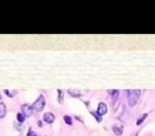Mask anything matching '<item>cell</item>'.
Returning <instances> with one entry per match:
<instances>
[{"label":"cell","instance_id":"ac0fdd59","mask_svg":"<svg viewBox=\"0 0 155 136\" xmlns=\"http://www.w3.org/2000/svg\"><path fill=\"white\" fill-rule=\"evenodd\" d=\"M135 136H138V135H137V134H136V135H135Z\"/></svg>","mask_w":155,"mask_h":136},{"label":"cell","instance_id":"3957f363","mask_svg":"<svg viewBox=\"0 0 155 136\" xmlns=\"http://www.w3.org/2000/svg\"><path fill=\"white\" fill-rule=\"evenodd\" d=\"M21 111H23V113L26 115V117L32 116V113H33V110L31 109V105H29V104H23V105H21Z\"/></svg>","mask_w":155,"mask_h":136},{"label":"cell","instance_id":"4fadbf2b","mask_svg":"<svg viewBox=\"0 0 155 136\" xmlns=\"http://www.w3.org/2000/svg\"><path fill=\"white\" fill-rule=\"evenodd\" d=\"M57 100H59V103H63V97H64V94H63V91L59 89L57 91Z\"/></svg>","mask_w":155,"mask_h":136},{"label":"cell","instance_id":"6da1fadb","mask_svg":"<svg viewBox=\"0 0 155 136\" xmlns=\"http://www.w3.org/2000/svg\"><path fill=\"white\" fill-rule=\"evenodd\" d=\"M140 97V91L138 89H132V91H128V102L129 105L133 106L135 105L138 101Z\"/></svg>","mask_w":155,"mask_h":136},{"label":"cell","instance_id":"9a60e30c","mask_svg":"<svg viewBox=\"0 0 155 136\" xmlns=\"http://www.w3.org/2000/svg\"><path fill=\"white\" fill-rule=\"evenodd\" d=\"M27 136H38V135L35 131H33L32 129H30V130H29V132H28V134H27Z\"/></svg>","mask_w":155,"mask_h":136},{"label":"cell","instance_id":"ba28073f","mask_svg":"<svg viewBox=\"0 0 155 136\" xmlns=\"http://www.w3.org/2000/svg\"><path fill=\"white\" fill-rule=\"evenodd\" d=\"M7 115V106L3 102H0V119Z\"/></svg>","mask_w":155,"mask_h":136},{"label":"cell","instance_id":"5bb4252c","mask_svg":"<svg viewBox=\"0 0 155 136\" xmlns=\"http://www.w3.org/2000/svg\"><path fill=\"white\" fill-rule=\"evenodd\" d=\"M64 121L68 125H72V118L70 117V116H68V115H65V116H64Z\"/></svg>","mask_w":155,"mask_h":136},{"label":"cell","instance_id":"30bf717a","mask_svg":"<svg viewBox=\"0 0 155 136\" xmlns=\"http://www.w3.org/2000/svg\"><path fill=\"white\" fill-rule=\"evenodd\" d=\"M17 120H18V122L23 123V121L26 120V115H25L23 112H19V113H17Z\"/></svg>","mask_w":155,"mask_h":136},{"label":"cell","instance_id":"9c48e42d","mask_svg":"<svg viewBox=\"0 0 155 136\" xmlns=\"http://www.w3.org/2000/svg\"><path fill=\"white\" fill-rule=\"evenodd\" d=\"M108 94H110V96L113 97V101L115 102L119 97V91L117 89H114V91H108Z\"/></svg>","mask_w":155,"mask_h":136},{"label":"cell","instance_id":"ffe728a7","mask_svg":"<svg viewBox=\"0 0 155 136\" xmlns=\"http://www.w3.org/2000/svg\"><path fill=\"white\" fill-rule=\"evenodd\" d=\"M45 136H47V135H45Z\"/></svg>","mask_w":155,"mask_h":136},{"label":"cell","instance_id":"5b68a950","mask_svg":"<svg viewBox=\"0 0 155 136\" xmlns=\"http://www.w3.org/2000/svg\"><path fill=\"white\" fill-rule=\"evenodd\" d=\"M43 119L47 122V123H52L54 119H55V116H54V114L51 113V112H47V113L44 114V117Z\"/></svg>","mask_w":155,"mask_h":136},{"label":"cell","instance_id":"2e32d148","mask_svg":"<svg viewBox=\"0 0 155 136\" xmlns=\"http://www.w3.org/2000/svg\"><path fill=\"white\" fill-rule=\"evenodd\" d=\"M4 93L7 94V96H9V97H14L16 95V91H13V93H10V91H8V89H4Z\"/></svg>","mask_w":155,"mask_h":136},{"label":"cell","instance_id":"52a82bcc","mask_svg":"<svg viewBox=\"0 0 155 136\" xmlns=\"http://www.w3.org/2000/svg\"><path fill=\"white\" fill-rule=\"evenodd\" d=\"M68 93L73 97H80L82 95H85L87 91H79V89H68Z\"/></svg>","mask_w":155,"mask_h":136},{"label":"cell","instance_id":"7a4b0ae2","mask_svg":"<svg viewBox=\"0 0 155 136\" xmlns=\"http://www.w3.org/2000/svg\"><path fill=\"white\" fill-rule=\"evenodd\" d=\"M45 104H46L45 97H44L43 95H41V96L36 99V101L31 105V109L34 110L35 112H41V111H43V109L45 107Z\"/></svg>","mask_w":155,"mask_h":136},{"label":"cell","instance_id":"7c38bea8","mask_svg":"<svg viewBox=\"0 0 155 136\" xmlns=\"http://www.w3.org/2000/svg\"><path fill=\"white\" fill-rule=\"evenodd\" d=\"M90 114L96 118V119H97V121H98V122H101V121H102V116H100L98 113H96V112H92V111H90Z\"/></svg>","mask_w":155,"mask_h":136},{"label":"cell","instance_id":"8992f818","mask_svg":"<svg viewBox=\"0 0 155 136\" xmlns=\"http://www.w3.org/2000/svg\"><path fill=\"white\" fill-rule=\"evenodd\" d=\"M113 131L117 136H120L121 134H122V132H123V125L115 123V125H113Z\"/></svg>","mask_w":155,"mask_h":136},{"label":"cell","instance_id":"e0dca14e","mask_svg":"<svg viewBox=\"0 0 155 136\" xmlns=\"http://www.w3.org/2000/svg\"><path fill=\"white\" fill-rule=\"evenodd\" d=\"M37 125H39V127H42V125H43V122H42V121H38V122H37Z\"/></svg>","mask_w":155,"mask_h":136},{"label":"cell","instance_id":"277c9868","mask_svg":"<svg viewBox=\"0 0 155 136\" xmlns=\"http://www.w3.org/2000/svg\"><path fill=\"white\" fill-rule=\"evenodd\" d=\"M97 113H98L100 116H102V115H105V114L107 113V105H106L105 103H103V102H100V103H99Z\"/></svg>","mask_w":155,"mask_h":136},{"label":"cell","instance_id":"8fae6325","mask_svg":"<svg viewBox=\"0 0 155 136\" xmlns=\"http://www.w3.org/2000/svg\"><path fill=\"white\" fill-rule=\"evenodd\" d=\"M148 117V114L146 113V114H144V115H141V116H140L139 118H138V120L136 121V125H141V123H142V122H144V119H146V118Z\"/></svg>","mask_w":155,"mask_h":136},{"label":"cell","instance_id":"d6986e66","mask_svg":"<svg viewBox=\"0 0 155 136\" xmlns=\"http://www.w3.org/2000/svg\"><path fill=\"white\" fill-rule=\"evenodd\" d=\"M0 99H1V96H0Z\"/></svg>","mask_w":155,"mask_h":136}]
</instances>
